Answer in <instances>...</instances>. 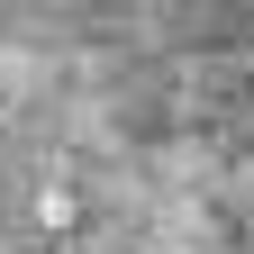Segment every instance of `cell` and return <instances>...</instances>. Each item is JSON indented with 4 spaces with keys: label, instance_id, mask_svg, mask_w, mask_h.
<instances>
[]
</instances>
